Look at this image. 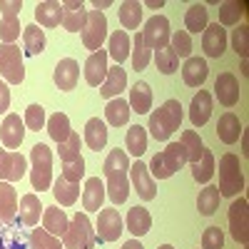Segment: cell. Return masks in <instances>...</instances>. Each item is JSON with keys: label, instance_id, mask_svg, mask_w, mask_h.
I'll use <instances>...</instances> for the list:
<instances>
[{"label": "cell", "instance_id": "6da1fadb", "mask_svg": "<svg viewBox=\"0 0 249 249\" xmlns=\"http://www.w3.org/2000/svg\"><path fill=\"white\" fill-rule=\"evenodd\" d=\"M102 172L107 177V187L105 192L110 197L112 204H122L130 195V157L124 150H112L102 164Z\"/></svg>", "mask_w": 249, "mask_h": 249}, {"label": "cell", "instance_id": "7a4b0ae2", "mask_svg": "<svg viewBox=\"0 0 249 249\" xmlns=\"http://www.w3.org/2000/svg\"><path fill=\"white\" fill-rule=\"evenodd\" d=\"M182 117H184V112H182L179 100H167L160 110H155V112L150 115V122H147V127H144V130H150L155 140L167 142L170 135H172L175 130H179Z\"/></svg>", "mask_w": 249, "mask_h": 249}, {"label": "cell", "instance_id": "3957f363", "mask_svg": "<svg viewBox=\"0 0 249 249\" xmlns=\"http://www.w3.org/2000/svg\"><path fill=\"white\" fill-rule=\"evenodd\" d=\"M184 164H187V152H184V147H182L179 142H170L162 152H157V155L150 160L147 170H150L152 179H167V177H172L175 172H179Z\"/></svg>", "mask_w": 249, "mask_h": 249}, {"label": "cell", "instance_id": "277c9868", "mask_svg": "<svg viewBox=\"0 0 249 249\" xmlns=\"http://www.w3.org/2000/svg\"><path fill=\"white\" fill-rule=\"evenodd\" d=\"M217 190L222 197H237L244 190V175L239 167V157L227 152L219 157V184Z\"/></svg>", "mask_w": 249, "mask_h": 249}, {"label": "cell", "instance_id": "5b68a950", "mask_svg": "<svg viewBox=\"0 0 249 249\" xmlns=\"http://www.w3.org/2000/svg\"><path fill=\"white\" fill-rule=\"evenodd\" d=\"M95 230L85 212H77L72 222L68 224V232L62 234V247L65 249H95Z\"/></svg>", "mask_w": 249, "mask_h": 249}, {"label": "cell", "instance_id": "8992f818", "mask_svg": "<svg viewBox=\"0 0 249 249\" xmlns=\"http://www.w3.org/2000/svg\"><path fill=\"white\" fill-rule=\"evenodd\" d=\"M30 164H33V170H30L33 190H37V192L48 190L53 184V150L48 144L37 142L30 152Z\"/></svg>", "mask_w": 249, "mask_h": 249}, {"label": "cell", "instance_id": "52a82bcc", "mask_svg": "<svg viewBox=\"0 0 249 249\" xmlns=\"http://www.w3.org/2000/svg\"><path fill=\"white\" fill-rule=\"evenodd\" d=\"M20 10H23V0H0V43L3 45H15L20 37Z\"/></svg>", "mask_w": 249, "mask_h": 249}, {"label": "cell", "instance_id": "ba28073f", "mask_svg": "<svg viewBox=\"0 0 249 249\" xmlns=\"http://www.w3.org/2000/svg\"><path fill=\"white\" fill-rule=\"evenodd\" d=\"M0 75L10 85H20L25 80V65H23V53L18 45H3L0 43Z\"/></svg>", "mask_w": 249, "mask_h": 249}, {"label": "cell", "instance_id": "9c48e42d", "mask_svg": "<svg viewBox=\"0 0 249 249\" xmlns=\"http://www.w3.org/2000/svg\"><path fill=\"white\" fill-rule=\"evenodd\" d=\"M144 45H147L152 53L155 50H162L170 45V37H172V30H170V20L164 15H152L147 23H144V30L140 33Z\"/></svg>", "mask_w": 249, "mask_h": 249}, {"label": "cell", "instance_id": "30bf717a", "mask_svg": "<svg viewBox=\"0 0 249 249\" xmlns=\"http://www.w3.org/2000/svg\"><path fill=\"white\" fill-rule=\"evenodd\" d=\"M107 40V18L100 10H88V23L82 30V45L88 50L97 53L102 50V43Z\"/></svg>", "mask_w": 249, "mask_h": 249}, {"label": "cell", "instance_id": "8fae6325", "mask_svg": "<svg viewBox=\"0 0 249 249\" xmlns=\"http://www.w3.org/2000/svg\"><path fill=\"white\" fill-rule=\"evenodd\" d=\"M230 230L239 244H249V202L244 197L234 199L230 207Z\"/></svg>", "mask_w": 249, "mask_h": 249}, {"label": "cell", "instance_id": "7c38bea8", "mask_svg": "<svg viewBox=\"0 0 249 249\" xmlns=\"http://www.w3.org/2000/svg\"><path fill=\"white\" fill-rule=\"evenodd\" d=\"M122 227H124V222L117 210H112V207L110 210H100L97 222H95V237L100 242H115L122 234Z\"/></svg>", "mask_w": 249, "mask_h": 249}, {"label": "cell", "instance_id": "4fadbf2b", "mask_svg": "<svg viewBox=\"0 0 249 249\" xmlns=\"http://www.w3.org/2000/svg\"><path fill=\"white\" fill-rule=\"evenodd\" d=\"M130 179H132L135 192H137V197L142 202H150V199L157 197L155 179H152V175H150V170H147V164H144V162L137 160L135 164H130Z\"/></svg>", "mask_w": 249, "mask_h": 249}, {"label": "cell", "instance_id": "5bb4252c", "mask_svg": "<svg viewBox=\"0 0 249 249\" xmlns=\"http://www.w3.org/2000/svg\"><path fill=\"white\" fill-rule=\"evenodd\" d=\"M28 172V162L20 152L0 150V182H18Z\"/></svg>", "mask_w": 249, "mask_h": 249}, {"label": "cell", "instance_id": "9a60e30c", "mask_svg": "<svg viewBox=\"0 0 249 249\" xmlns=\"http://www.w3.org/2000/svg\"><path fill=\"white\" fill-rule=\"evenodd\" d=\"M88 23V10L82 0H65L62 3V28L68 33H82Z\"/></svg>", "mask_w": 249, "mask_h": 249}, {"label": "cell", "instance_id": "2e32d148", "mask_svg": "<svg viewBox=\"0 0 249 249\" xmlns=\"http://www.w3.org/2000/svg\"><path fill=\"white\" fill-rule=\"evenodd\" d=\"M202 50L207 57H222L227 50V30L217 23H210L202 30Z\"/></svg>", "mask_w": 249, "mask_h": 249}, {"label": "cell", "instance_id": "e0dca14e", "mask_svg": "<svg viewBox=\"0 0 249 249\" xmlns=\"http://www.w3.org/2000/svg\"><path fill=\"white\" fill-rule=\"evenodd\" d=\"M214 95L219 100V105L234 107L239 102V82L232 72H219L214 80Z\"/></svg>", "mask_w": 249, "mask_h": 249}, {"label": "cell", "instance_id": "ac0fdd59", "mask_svg": "<svg viewBox=\"0 0 249 249\" xmlns=\"http://www.w3.org/2000/svg\"><path fill=\"white\" fill-rule=\"evenodd\" d=\"M23 137H25V122L20 120V115L10 112L3 124H0V140H3L5 150H15L23 144Z\"/></svg>", "mask_w": 249, "mask_h": 249}, {"label": "cell", "instance_id": "d6986e66", "mask_svg": "<svg viewBox=\"0 0 249 249\" xmlns=\"http://www.w3.org/2000/svg\"><path fill=\"white\" fill-rule=\"evenodd\" d=\"M53 77H55V85H57L62 92L75 90V88H77V80H80V65H77L72 57H62V60L57 62Z\"/></svg>", "mask_w": 249, "mask_h": 249}, {"label": "cell", "instance_id": "ffe728a7", "mask_svg": "<svg viewBox=\"0 0 249 249\" xmlns=\"http://www.w3.org/2000/svg\"><path fill=\"white\" fill-rule=\"evenodd\" d=\"M107 50H97L88 57L85 62V80H88V85L92 88H100L102 82H105L107 77Z\"/></svg>", "mask_w": 249, "mask_h": 249}, {"label": "cell", "instance_id": "44dd1931", "mask_svg": "<svg viewBox=\"0 0 249 249\" xmlns=\"http://www.w3.org/2000/svg\"><path fill=\"white\" fill-rule=\"evenodd\" d=\"M40 214H43V204H40V197L37 195H25L20 197V204H18V224L23 227H35L40 222Z\"/></svg>", "mask_w": 249, "mask_h": 249}, {"label": "cell", "instance_id": "7402d4cb", "mask_svg": "<svg viewBox=\"0 0 249 249\" xmlns=\"http://www.w3.org/2000/svg\"><path fill=\"white\" fill-rule=\"evenodd\" d=\"M18 217V192L10 182H0V222L13 224Z\"/></svg>", "mask_w": 249, "mask_h": 249}, {"label": "cell", "instance_id": "603a6c76", "mask_svg": "<svg viewBox=\"0 0 249 249\" xmlns=\"http://www.w3.org/2000/svg\"><path fill=\"white\" fill-rule=\"evenodd\" d=\"M105 197H107V192H105V184L100 182V177H90L85 182V190H82V207L88 212H100Z\"/></svg>", "mask_w": 249, "mask_h": 249}, {"label": "cell", "instance_id": "cb8c5ba5", "mask_svg": "<svg viewBox=\"0 0 249 249\" xmlns=\"http://www.w3.org/2000/svg\"><path fill=\"white\" fill-rule=\"evenodd\" d=\"M210 117H212V95L207 90H199L190 102V120L195 127H202Z\"/></svg>", "mask_w": 249, "mask_h": 249}, {"label": "cell", "instance_id": "d4e9b609", "mask_svg": "<svg viewBox=\"0 0 249 249\" xmlns=\"http://www.w3.org/2000/svg\"><path fill=\"white\" fill-rule=\"evenodd\" d=\"M207 75H210V68H207V60H202V57H190L182 68V80L190 88H202Z\"/></svg>", "mask_w": 249, "mask_h": 249}, {"label": "cell", "instance_id": "484cf974", "mask_svg": "<svg viewBox=\"0 0 249 249\" xmlns=\"http://www.w3.org/2000/svg\"><path fill=\"white\" fill-rule=\"evenodd\" d=\"M68 214L60 207H43V230L53 237H62L68 232Z\"/></svg>", "mask_w": 249, "mask_h": 249}, {"label": "cell", "instance_id": "4316f807", "mask_svg": "<svg viewBox=\"0 0 249 249\" xmlns=\"http://www.w3.org/2000/svg\"><path fill=\"white\" fill-rule=\"evenodd\" d=\"M85 142H88V147L92 152L105 150V144H107V124H105V120H100V117L88 120V124H85Z\"/></svg>", "mask_w": 249, "mask_h": 249}, {"label": "cell", "instance_id": "83f0119b", "mask_svg": "<svg viewBox=\"0 0 249 249\" xmlns=\"http://www.w3.org/2000/svg\"><path fill=\"white\" fill-rule=\"evenodd\" d=\"M130 50H132V40L124 30H115L107 37V55L117 62V65H122V62L130 57Z\"/></svg>", "mask_w": 249, "mask_h": 249}, {"label": "cell", "instance_id": "f1b7e54d", "mask_svg": "<svg viewBox=\"0 0 249 249\" xmlns=\"http://www.w3.org/2000/svg\"><path fill=\"white\" fill-rule=\"evenodd\" d=\"M124 85H127V72L122 70V65H115L107 70V77L105 82L100 85V95L102 97H120V92L124 90Z\"/></svg>", "mask_w": 249, "mask_h": 249}, {"label": "cell", "instance_id": "f546056e", "mask_svg": "<svg viewBox=\"0 0 249 249\" xmlns=\"http://www.w3.org/2000/svg\"><path fill=\"white\" fill-rule=\"evenodd\" d=\"M124 227H127V232H132L135 237H142L152 230V214L144 210V207H132L127 212V219H124Z\"/></svg>", "mask_w": 249, "mask_h": 249}, {"label": "cell", "instance_id": "4dcf8cb0", "mask_svg": "<svg viewBox=\"0 0 249 249\" xmlns=\"http://www.w3.org/2000/svg\"><path fill=\"white\" fill-rule=\"evenodd\" d=\"M35 20L43 28H57L62 23V3L55 0H45V3H37L35 8Z\"/></svg>", "mask_w": 249, "mask_h": 249}, {"label": "cell", "instance_id": "1f68e13d", "mask_svg": "<svg viewBox=\"0 0 249 249\" xmlns=\"http://www.w3.org/2000/svg\"><path fill=\"white\" fill-rule=\"evenodd\" d=\"M217 137L224 144H234L242 137V124H239V117L234 112H224L219 117V122H217Z\"/></svg>", "mask_w": 249, "mask_h": 249}, {"label": "cell", "instance_id": "d6a6232c", "mask_svg": "<svg viewBox=\"0 0 249 249\" xmlns=\"http://www.w3.org/2000/svg\"><path fill=\"white\" fill-rule=\"evenodd\" d=\"M130 110L137 115H144L152 110V88L147 82H135L130 90Z\"/></svg>", "mask_w": 249, "mask_h": 249}, {"label": "cell", "instance_id": "836d02e7", "mask_svg": "<svg viewBox=\"0 0 249 249\" xmlns=\"http://www.w3.org/2000/svg\"><path fill=\"white\" fill-rule=\"evenodd\" d=\"M53 195L60 207H72L80 195V182H68L65 177H57L53 182Z\"/></svg>", "mask_w": 249, "mask_h": 249}, {"label": "cell", "instance_id": "e575fe53", "mask_svg": "<svg viewBox=\"0 0 249 249\" xmlns=\"http://www.w3.org/2000/svg\"><path fill=\"white\" fill-rule=\"evenodd\" d=\"M117 18H120V25L124 30H137L140 20H142V3H137V0H124V3H120Z\"/></svg>", "mask_w": 249, "mask_h": 249}, {"label": "cell", "instance_id": "d590c367", "mask_svg": "<svg viewBox=\"0 0 249 249\" xmlns=\"http://www.w3.org/2000/svg\"><path fill=\"white\" fill-rule=\"evenodd\" d=\"M130 102L127 100H122V97H115L107 102V107H105V120L107 124H112V127H122V124H127L130 120Z\"/></svg>", "mask_w": 249, "mask_h": 249}, {"label": "cell", "instance_id": "8d00e7d4", "mask_svg": "<svg viewBox=\"0 0 249 249\" xmlns=\"http://www.w3.org/2000/svg\"><path fill=\"white\" fill-rule=\"evenodd\" d=\"M124 147H127V152L132 157H142L144 152H147V130L142 127V124H132V127L127 130V137H124Z\"/></svg>", "mask_w": 249, "mask_h": 249}, {"label": "cell", "instance_id": "74e56055", "mask_svg": "<svg viewBox=\"0 0 249 249\" xmlns=\"http://www.w3.org/2000/svg\"><path fill=\"white\" fill-rule=\"evenodd\" d=\"M207 25H210V10H207V5H202V3L190 5V10L184 13V28H187V33H199Z\"/></svg>", "mask_w": 249, "mask_h": 249}, {"label": "cell", "instance_id": "f35d334b", "mask_svg": "<svg viewBox=\"0 0 249 249\" xmlns=\"http://www.w3.org/2000/svg\"><path fill=\"white\" fill-rule=\"evenodd\" d=\"M28 237L23 232H18V227L13 224H5L0 227V249H33L28 247Z\"/></svg>", "mask_w": 249, "mask_h": 249}, {"label": "cell", "instance_id": "ab89813d", "mask_svg": "<svg viewBox=\"0 0 249 249\" xmlns=\"http://www.w3.org/2000/svg\"><path fill=\"white\" fill-rule=\"evenodd\" d=\"M219 199H222V195H219L217 187H214V184H207L204 190L199 192V197H197V210H199V214H204V217L214 214V212L219 210Z\"/></svg>", "mask_w": 249, "mask_h": 249}, {"label": "cell", "instance_id": "60d3db41", "mask_svg": "<svg viewBox=\"0 0 249 249\" xmlns=\"http://www.w3.org/2000/svg\"><path fill=\"white\" fill-rule=\"evenodd\" d=\"M23 48H25V55H40L45 50V33L37 25L23 28Z\"/></svg>", "mask_w": 249, "mask_h": 249}, {"label": "cell", "instance_id": "b9f144b4", "mask_svg": "<svg viewBox=\"0 0 249 249\" xmlns=\"http://www.w3.org/2000/svg\"><path fill=\"white\" fill-rule=\"evenodd\" d=\"M179 144H182L184 152H187V162H190V164L199 162V157L204 152V144H202V140H199V135L195 130H184L182 137H179Z\"/></svg>", "mask_w": 249, "mask_h": 249}, {"label": "cell", "instance_id": "7bdbcfd3", "mask_svg": "<svg viewBox=\"0 0 249 249\" xmlns=\"http://www.w3.org/2000/svg\"><path fill=\"white\" fill-rule=\"evenodd\" d=\"M48 132H50V137L60 144V142H65L68 137H70V117L65 115V112H55V115H50V120H48Z\"/></svg>", "mask_w": 249, "mask_h": 249}, {"label": "cell", "instance_id": "ee69618b", "mask_svg": "<svg viewBox=\"0 0 249 249\" xmlns=\"http://www.w3.org/2000/svg\"><path fill=\"white\" fill-rule=\"evenodd\" d=\"M192 177H195L197 182H202V184H207V182L214 177V155L207 150V147H204L199 162L192 164Z\"/></svg>", "mask_w": 249, "mask_h": 249}, {"label": "cell", "instance_id": "f6af8a7d", "mask_svg": "<svg viewBox=\"0 0 249 249\" xmlns=\"http://www.w3.org/2000/svg\"><path fill=\"white\" fill-rule=\"evenodd\" d=\"M132 68L140 72V70H144L150 65V57H152V50L144 45V40H142V35H140V30H137V35H135V40H132Z\"/></svg>", "mask_w": 249, "mask_h": 249}, {"label": "cell", "instance_id": "bcb514c9", "mask_svg": "<svg viewBox=\"0 0 249 249\" xmlns=\"http://www.w3.org/2000/svg\"><path fill=\"white\" fill-rule=\"evenodd\" d=\"M155 55V62H157V70L162 72V75H172V72H177V68H179V57L175 55V50L167 45V48H162V50H155L152 53Z\"/></svg>", "mask_w": 249, "mask_h": 249}, {"label": "cell", "instance_id": "7dc6e473", "mask_svg": "<svg viewBox=\"0 0 249 249\" xmlns=\"http://www.w3.org/2000/svg\"><path fill=\"white\" fill-rule=\"evenodd\" d=\"M28 239H30V247L33 249H65L62 247V242H60V237H53L50 232H45V230H30V234H28Z\"/></svg>", "mask_w": 249, "mask_h": 249}, {"label": "cell", "instance_id": "c3c4849f", "mask_svg": "<svg viewBox=\"0 0 249 249\" xmlns=\"http://www.w3.org/2000/svg\"><path fill=\"white\" fill-rule=\"evenodd\" d=\"M244 15V3H234V0H227L219 5V23L217 25H239V18Z\"/></svg>", "mask_w": 249, "mask_h": 249}, {"label": "cell", "instance_id": "681fc988", "mask_svg": "<svg viewBox=\"0 0 249 249\" xmlns=\"http://www.w3.org/2000/svg\"><path fill=\"white\" fill-rule=\"evenodd\" d=\"M57 152H60V160H62V162H72V160L82 157V155H80V135L72 130L65 142L57 144Z\"/></svg>", "mask_w": 249, "mask_h": 249}, {"label": "cell", "instance_id": "f907efd6", "mask_svg": "<svg viewBox=\"0 0 249 249\" xmlns=\"http://www.w3.org/2000/svg\"><path fill=\"white\" fill-rule=\"evenodd\" d=\"M170 48L175 50L177 57H190V53H192V37H190V33H187V30H177V33H172V37H170Z\"/></svg>", "mask_w": 249, "mask_h": 249}, {"label": "cell", "instance_id": "816d5d0a", "mask_svg": "<svg viewBox=\"0 0 249 249\" xmlns=\"http://www.w3.org/2000/svg\"><path fill=\"white\" fill-rule=\"evenodd\" d=\"M25 127L33 130V132H40L45 127V107H40V105H30L25 110Z\"/></svg>", "mask_w": 249, "mask_h": 249}, {"label": "cell", "instance_id": "f5cc1de1", "mask_svg": "<svg viewBox=\"0 0 249 249\" xmlns=\"http://www.w3.org/2000/svg\"><path fill=\"white\" fill-rule=\"evenodd\" d=\"M60 177H65L68 182H80L82 177H85V160L77 157V160H72V162H62Z\"/></svg>", "mask_w": 249, "mask_h": 249}, {"label": "cell", "instance_id": "db71d44e", "mask_svg": "<svg viewBox=\"0 0 249 249\" xmlns=\"http://www.w3.org/2000/svg\"><path fill=\"white\" fill-rule=\"evenodd\" d=\"M224 247V232L219 227H207L202 232V249H222Z\"/></svg>", "mask_w": 249, "mask_h": 249}, {"label": "cell", "instance_id": "11a10c76", "mask_svg": "<svg viewBox=\"0 0 249 249\" xmlns=\"http://www.w3.org/2000/svg\"><path fill=\"white\" fill-rule=\"evenodd\" d=\"M247 35H249V28L247 25H239L234 33H232V45L237 50V55H247Z\"/></svg>", "mask_w": 249, "mask_h": 249}, {"label": "cell", "instance_id": "9f6ffc18", "mask_svg": "<svg viewBox=\"0 0 249 249\" xmlns=\"http://www.w3.org/2000/svg\"><path fill=\"white\" fill-rule=\"evenodd\" d=\"M8 107H10V88L5 80H0V115L8 112Z\"/></svg>", "mask_w": 249, "mask_h": 249}, {"label": "cell", "instance_id": "6f0895ef", "mask_svg": "<svg viewBox=\"0 0 249 249\" xmlns=\"http://www.w3.org/2000/svg\"><path fill=\"white\" fill-rule=\"evenodd\" d=\"M110 5H112V0H95V3H92V8L100 10V13L105 10V8H110Z\"/></svg>", "mask_w": 249, "mask_h": 249}, {"label": "cell", "instance_id": "680465c9", "mask_svg": "<svg viewBox=\"0 0 249 249\" xmlns=\"http://www.w3.org/2000/svg\"><path fill=\"white\" fill-rule=\"evenodd\" d=\"M122 249H144V247H142L137 239H130V242H124V244H122Z\"/></svg>", "mask_w": 249, "mask_h": 249}, {"label": "cell", "instance_id": "91938a15", "mask_svg": "<svg viewBox=\"0 0 249 249\" xmlns=\"http://www.w3.org/2000/svg\"><path fill=\"white\" fill-rule=\"evenodd\" d=\"M144 5H147V8H162L164 3H162V0H147Z\"/></svg>", "mask_w": 249, "mask_h": 249}, {"label": "cell", "instance_id": "94428289", "mask_svg": "<svg viewBox=\"0 0 249 249\" xmlns=\"http://www.w3.org/2000/svg\"><path fill=\"white\" fill-rule=\"evenodd\" d=\"M160 249H175V247H172V244H162Z\"/></svg>", "mask_w": 249, "mask_h": 249}]
</instances>
